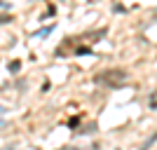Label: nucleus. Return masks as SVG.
<instances>
[{
    "mask_svg": "<svg viewBox=\"0 0 157 150\" xmlns=\"http://www.w3.org/2000/svg\"><path fill=\"white\" fill-rule=\"evenodd\" d=\"M5 124H7V122H5V120H2V117H0V127H5Z\"/></svg>",
    "mask_w": 157,
    "mask_h": 150,
    "instance_id": "obj_3",
    "label": "nucleus"
},
{
    "mask_svg": "<svg viewBox=\"0 0 157 150\" xmlns=\"http://www.w3.org/2000/svg\"><path fill=\"white\" fill-rule=\"evenodd\" d=\"M155 141H157V131H155V134H152V136H150V138H148V141H145V143H143V145H141V150H148V148H150V145H152V143H155Z\"/></svg>",
    "mask_w": 157,
    "mask_h": 150,
    "instance_id": "obj_1",
    "label": "nucleus"
},
{
    "mask_svg": "<svg viewBox=\"0 0 157 150\" xmlns=\"http://www.w3.org/2000/svg\"><path fill=\"white\" fill-rule=\"evenodd\" d=\"M52 31H54V26H47V28H42V31L35 33V38H45V35H49Z\"/></svg>",
    "mask_w": 157,
    "mask_h": 150,
    "instance_id": "obj_2",
    "label": "nucleus"
},
{
    "mask_svg": "<svg viewBox=\"0 0 157 150\" xmlns=\"http://www.w3.org/2000/svg\"><path fill=\"white\" fill-rule=\"evenodd\" d=\"M5 150H14V148H5Z\"/></svg>",
    "mask_w": 157,
    "mask_h": 150,
    "instance_id": "obj_5",
    "label": "nucleus"
},
{
    "mask_svg": "<svg viewBox=\"0 0 157 150\" xmlns=\"http://www.w3.org/2000/svg\"><path fill=\"white\" fill-rule=\"evenodd\" d=\"M0 113H5V108H2V106H0Z\"/></svg>",
    "mask_w": 157,
    "mask_h": 150,
    "instance_id": "obj_4",
    "label": "nucleus"
}]
</instances>
